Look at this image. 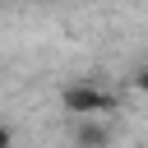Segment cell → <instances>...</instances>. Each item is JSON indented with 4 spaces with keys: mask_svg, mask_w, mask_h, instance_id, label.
Returning a JSON list of instances; mask_svg holds the SVG:
<instances>
[{
    "mask_svg": "<svg viewBox=\"0 0 148 148\" xmlns=\"http://www.w3.org/2000/svg\"><path fill=\"white\" fill-rule=\"evenodd\" d=\"M74 148H111V130L97 120H79L74 125Z\"/></svg>",
    "mask_w": 148,
    "mask_h": 148,
    "instance_id": "7a4b0ae2",
    "label": "cell"
},
{
    "mask_svg": "<svg viewBox=\"0 0 148 148\" xmlns=\"http://www.w3.org/2000/svg\"><path fill=\"white\" fill-rule=\"evenodd\" d=\"M14 143V134H9V125H0V148H9Z\"/></svg>",
    "mask_w": 148,
    "mask_h": 148,
    "instance_id": "3957f363",
    "label": "cell"
},
{
    "mask_svg": "<svg viewBox=\"0 0 148 148\" xmlns=\"http://www.w3.org/2000/svg\"><path fill=\"white\" fill-rule=\"evenodd\" d=\"M60 102H65V111H74L79 120H92V116H106V111H116V92H106V88H92V83H69V88L60 92Z\"/></svg>",
    "mask_w": 148,
    "mask_h": 148,
    "instance_id": "6da1fadb",
    "label": "cell"
}]
</instances>
